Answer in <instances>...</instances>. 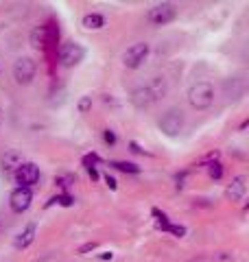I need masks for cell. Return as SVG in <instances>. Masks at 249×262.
<instances>
[{
	"label": "cell",
	"mask_w": 249,
	"mask_h": 262,
	"mask_svg": "<svg viewBox=\"0 0 249 262\" xmlns=\"http://www.w3.org/2000/svg\"><path fill=\"white\" fill-rule=\"evenodd\" d=\"M83 27L90 29V31H98L105 27V18L101 13H88L86 18H83Z\"/></svg>",
	"instance_id": "13"
},
{
	"label": "cell",
	"mask_w": 249,
	"mask_h": 262,
	"mask_svg": "<svg viewBox=\"0 0 249 262\" xmlns=\"http://www.w3.org/2000/svg\"><path fill=\"white\" fill-rule=\"evenodd\" d=\"M184 129V114L181 110H169L164 112V116L160 118V131L169 138H175L179 131Z\"/></svg>",
	"instance_id": "4"
},
{
	"label": "cell",
	"mask_w": 249,
	"mask_h": 262,
	"mask_svg": "<svg viewBox=\"0 0 249 262\" xmlns=\"http://www.w3.org/2000/svg\"><path fill=\"white\" fill-rule=\"evenodd\" d=\"M175 15H177V9H175V5H171V3H162V5H155L149 9L147 13V18L151 24H155V27H164V24H169L175 20Z\"/></svg>",
	"instance_id": "6"
},
{
	"label": "cell",
	"mask_w": 249,
	"mask_h": 262,
	"mask_svg": "<svg viewBox=\"0 0 249 262\" xmlns=\"http://www.w3.org/2000/svg\"><path fill=\"white\" fill-rule=\"evenodd\" d=\"M166 90H169V85H166V79H164V77H153L147 85L136 88L134 92H131L129 101H131V105H134V107L147 110V107H151L153 103L160 101V98L166 94Z\"/></svg>",
	"instance_id": "1"
},
{
	"label": "cell",
	"mask_w": 249,
	"mask_h": 262,
	"mask_svg": "<svg viewBox=\"0 0 249 262\" xmlns=\"http://www.w3.org/2000/svg\"><path fill=\"white\" fill-rule=\"evenodd\" d=\"M105 182H107V186L112 188V190H116V179L114 177H110V175H105Z\"/></svg>",
	"instance_id": "21"
},
{
	"label": "cell",
	"mask_w": 249,
	"mask_h": 262,
	"mask_svg": "<svg viewBox=\"0 0 249 262\" xmlns=\"http://www.w3.org/2000/svg\"><path fill=\"white\" fill-rule=\"evenodd\" d=\"M86 168H88L90 177H92V179H98V173H96V168H94V166H86Z\"/></svg>",
	"instance_id": "23"
},
{
	"label": "cell",
	"mask_w": 249,
	"mask_h": 262,
	"mask_svg": "<svg viewBox=\"0 0 249 262\" xmlns=\"http://www.w3.org/2000/svg\"><path fill=\"white\" fill-rule=\"evenodd\" d=\"M22 164V155L18 151H9L5 155V160H3V168L5 170H11V168H18Z\"/></svg>",
	"instance_id": "14"
},
{
	"label": "cell",
	"mask_w": 249,
	"mask_h": 262,
	"mask_svg": "<svg viewBox=\"0 0 249 262\" xmlns=\"http://www.w3.org/2000/svg\"><path fill=\"white\" fill-rule=\"evenodd\" d=\"M96 247V243H88V245H83V247L79 249V253H83V251H90V249H94Z\"/></svg>",
	"instance_id": "22"
},
{
	"label": "cell",
	"mask_w": 249,
	"mask_h": 262,
	"mask_svg": "<svg viewBox=\"0 0 249 262\" xmlns=\"http://www.w3.org/2000/svg\"><path fill=\"white\" fill-rule=\"evenodd\" d=\"M166 232H171V234H175V236H179V238H181V236L186 234V227L184 225H169V227H166Z\"/></svg>",
	"instance_id": "19"
},
{
	"label": "cell",
	"mask_w": 249,
	"mask_h": 262,
	"mask_svg": "<svg viewBox=\"0 0 249 262\" xmlns=\"http://www.w3.org/2000/svg\"><path fill=\"white\" fill-rule=\"evenodd\" d=\"M35 232H37L35 223H29V225L24 227V229H22V232H20L18 236H15L13 245H15V247H18V249H27L29 245H31L33 241H35Z\"/></svg>",
	"instance_id": "11"
},
{
	"label": "cell",
	"mask_w": 249,
	"mask_h": 262,
	"mask_svg": "<svg viewBox=\"0 0 249 262\" xmlns=\"http://www.w3.org/2000/svg\"><path fill=\"white\" fill-rule=\"evenodd\" d=\"M103 140H105L107 144H110V146H112V144H116V134H114L112 129H105V131H103Z\"/></svg>",
	"instance_id": "20"
},
{
	"label": "cell",
	"mask_w": 249,
	"mask_h": 262,
	"mask_svg": "<svg viewBox=\"0 0 249 262\" xmlns=\"http://www.w3.org/2000/svg\"><path fill=\"white\" fill-rule=\"evenodd\" d=\"M188 103L193 110H208L214 103V88L208 81H197L188 88Z\"/></svg>",
	"instance_id": "2"
},
{
	"label": "cell",
	"mask_w": 249,
	"mask_h": 262,
	"mask_svg": "<svg viewBox=\"0 0 249 262\" xmlns=\"http://www.w3.org/2000/svg\"><path fill=\"white\" fill-rule=\"evenodd\" d=\"M149 44L147 42H138V44H131L127 51H125V55H122V63L127 66V68H131V70H136V68H140V66L144 63V59L149 57Z\"/></svg>",
	"instance_id": "5"
},
{
	"label": "cell",
	"mask_w": 249,
	"mask_h": 262,
	"mask_svg": "<svg viewBox=\"0 0 249 262\" xmlns=\"http://www.w3.org/2000/svg\"><path fill=\"white\" fill-rule=\"evenodd\" d=\"M48 44V29L46 27H35L31 31V46L33 48H44Z\"/></svg>",
	"instance_id": "12"
},
{
	"label": "cell",
	"mask_w": 249,
	"mask_h": 262,
	"mask_svg": "<svg viewBox=\"0 0 249 262\" xmlns=\"http://www.w3.org/2000/svg\"><path fill=\"white\" fill-rule=\"evenodd\" d=\"M77 110L81 114H88L90 110H92V96H81L79 103H77Z\"/></svg>",
	"instance_id": "16"
},
{
	"label": "cell",
	"mask_w": 249,
	"mask_h": 262,
	"mask_svg": "<svg viewBox=\"0 0 249 262\" xmlns=\"http://www.w3.org/2000/svg\"><path fill=\"white\" fill-rule=\"evenodd\" d=\"M101 260H112V253H101Z\"/></svg>",
	"instance_id": "25"
},
{
	"label": "cell",
	"mask_w": 249,
	"mask_h": 262,
	"mask_svg": "<svg viewBox=\"0 0 249 262\" xmlns=\"http://www.w3.org/2000/svg\"><path fill=\"white\" fill-rule=\"evenodd\" d=\"M55 184H59L61 188H68V186L74 184V177L72 175H57L55 177Z\"/></svg>",
	"instance_id": "17"
},
{
	"label": "cell",
	"mask_w": 249,
	"mask_h": 262,
	"mask_svg": "<svg viewBox=\"0 0 249 262\" xmlns=\"http://www.w3.org/2000/svg\"><path fill=\"white\" fill-rule=\"evenodd\" d=\"M129 146H131V151H134V153H142V149H140V146H138L136 142H131Z\"/></svg>",
	"instance_id": "24"
},
{
	"label": "cell",
	"mask_w": 249,
	"mask_h": 262,
	"mask_svg": "<svg viewBox=\"0 0 249 262\" xmlns=\"http://www.w3.org/2000/svg\"><path fill=\"white\" fill-rule=\"evenodd\" d=\"M0 125H3V110H0Z\"/></svg>",
	"instance_id": "26"
},
{
	"label": "cell",
	"mask_w": 249,
	"mask_h": 262,
	"mask_svg": "<svg viewBox=\"0 0 249 262\" xmlns=\"http://www.w3.org/2000/svg\"><path fill=\"white\" fill-rule=\"evenodd\" d=\"M110 166L122 170V173H134V175L140 173V166H136V164H131V162H110Z\"/></svg>",
	"instance_id": "15"
},
{
	"label": "cell",
	"mask_w": 249,
	"mask_h": 262,
	"mask_svg": "<svg viewBox=\"0 0 249 262\" xmlns=\"http://www.w3.org/2000/svg\"><path fill=\"white\" fill-rule=\"evenodd\" d=\"M15 182L20 184V188H31L39 182V168L33 162H22L18 168L13 170Z\"/></svg>",
	"instance_id": "8"
},
{
	"label": "cell",
	"mask_w": 249,
	"mask_h": 262,
	"mask_svg": "<svg viewBox=\"0 0 249 262\" xmlns=\"http://www.w3.org/2000/svg\"><path fill=\"white\" fill-rule=\"evenodd\" d=\"M35 72H37V63H35V59H31V57H20V59L13 63V79H15V83H20V85H29L31 81L35 79Z\"/></svg>",
	"instance_id": "3"
},
{
	"label": "cell",
	"mask_w": 249,
	"mask_h": 262,
	"mask_svg": "<svg viewBox=\"0 0 249 262\" xmlns=\"http://www.w3.org/2000/svg\"><path fill=\"white\" fill-rule=\"evenodd\" d=\"M221 175H223V166L219 162H214V164H210V177L212 179H221Z\"/></svg>",
	"instance_id": "18"
},
{
	"label": "cell",
	"mask_w": 249,
	"mask_h": 262,
	"mask_svg": "<svg viewBox=\"0 0 249 262\" xmlns=\"http://www.w3.org/2000/svg\"><path fill=\"white\" fill-rule=\"evenodd\" d=\"M245 194H247V177L245 175H238V177L232 179V184L227 186L225 196H227L230 201H243Z\"/></svg>",
	"instance_id": "10"
},
{
	"label": "cell",
	"mask_w": 249,
	"mask_h": 262,
	"mask_svg": "<svg viewBox=\"0 0 249 262\" xmlns=\"http://www.w3.org/2000/svg\"><path fill=\"white\" fill-rule=\"evenodd\" d=\"M83 57H86V48L77 42H68L59 48V63L64 68H72V66L81 63Z\"/></svg>",
	"instance_id": "7"
},
{
	"label": "cell",
	"mask_w": 249,
	"mask_h": 262,
	"mask_svg": "<svg viewBox=\"0 0 249 262\" xmlns=\"http://www.w3.org/2000/svg\"><path fill=\"white\" fill-rule=\"evenodd\" d=\"M33 203V192L31 188H13V192L9 194V206L13 212H18V214H22V212H27L31 208Z\"/></svg>",
	"instance_id": "9"
}]
</instances>
